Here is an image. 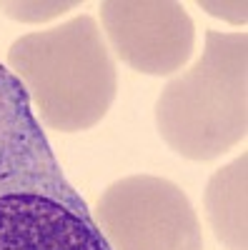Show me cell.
Returning a JSON list of instances; mask_svg holds the SVG:
<instances>
[{"instance_id": "cell-6", "label": "cell", "mask_w": 248, "mask_h": 250, "mask_svg": "<svg viewBox=\"0 0 248 250\" xmlns=\"http://www.w3.org/2000/svg\"><path fill=\"white\" fill-rule=\"evenodd\" d=\"M203 208L213 235L228 250H248V155L218 168L205 185Z\"/></svg>"}, {"instance_id": "cell-1", "label": "cell", "mask_w": 248, "mask_h": 250, "mask_svg": "<svg viewBox=\"0 0 248 250\" xmlns=\"http://www.w3.org/2000/svg\"><path fill=\"white\" fill-rule=\"evenodd\" d=\"M0 250H111L20 80L0 62Z\"/></svg>"}, {"instance_id": "cell-4", "label": "cell", "mask_w": 248, "mask_h": 250, "mask_svg": "<svg viewBox=\"0 0 248 250\" xmlns=\"http://www.w3.org/2000/svg\"><path fill=\"white\" fill-rule=\"evenodd\" d=\"M95 225L111 250H203L201 223L180 188L158 175H128L98 200Z\"/></svg>"}, {"instance_id": "cell-7", "label": "cell", "mask_w": 248, "mask_h": 250, "mask_svg": "<svg viewBox=\"0 0 248 250\" xmlns=\"http://www.w3.org/2000/svg\"><path fill=\"white\" fill-rule=\"evenodd\" d=\"M201 8H205L211 15H218V18H228L233 23H246V3H198Z\"/></svg>"}, {"instance_id": "cell-5", "label": "cell", "mask_w": 248, "mask_h": 250, "mask_svg": "<svg viewBox=\"0 0 248 250\" xmlns=\"http://www.w3.org/2000/svg\"><path fill=\"white\" fill-rule=\"evenodd\" d=\"M100 23L111 53L146 75H173L196 48L193 20L173 0H108Z\"/></svg>"}, {"instance_id": "cell-2", "label": "cell", "mask_w": 248, "mask_h": 250, "mask_svg": "<svg viewBox=\"0 0 248 250\" xmlns=\"http://www.w3.org/2000/svg\"><path fill=\"white\" fill-rule=\"evenodd\" d=\"M8 70L25 88L38 123L58 133L90 130L118 95L115 60L93 15L18 38Z\"/></svg>"}, {"instance_id": "cell-3", "label": "cell", "mask_w": 248, "mask_h": 250, "mask_svg": "<svg viewBox=\"0 0 248 250\" xmlns=\"http://www.w3.org/2000/svg\"><path fill=\"white\" fill-rule=\"evenodd\" d=\"M156 128L188 160H213L248 133V35L205 33L203 55L168 80L156 100Z\"/></svg>"}]
</instances>
